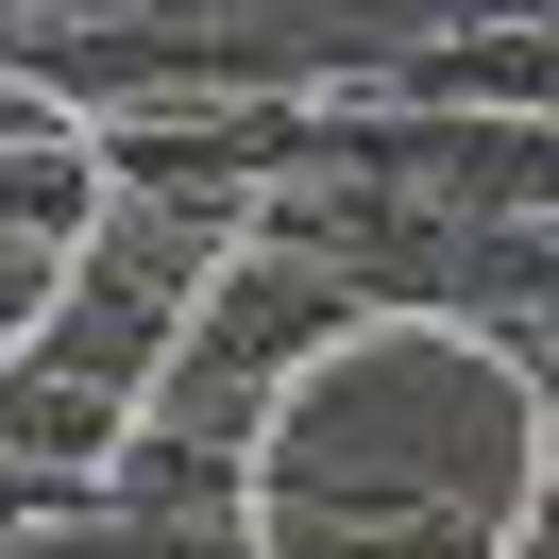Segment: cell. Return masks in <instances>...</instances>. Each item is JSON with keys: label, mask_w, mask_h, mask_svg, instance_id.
I'll use <instances>...</instances> for the list:
<instances>
[{"label": "cell", "mask_w": 559, "mask_h": 559, "mask_svg": "<svg viewBox=\"0 0 559 559\" xmlns=\"http://www.w3.org/2000/svg\"><path fill=\"white\" fill-rule=\"evenodd\" d=\"M543 509V373L441 306H373L254 441V559H509Z\"/></svg>", "instance_id": "1"}, {"label": "cell", "mask_w": 559, "mask_h": 559, "mask_svg": "<svg viewBox=\"0 0 559 559\" xmlns=\"http://www.w3.org/2000/svg\"><path fill=\"white\" fill-rule=\"evenodd\" d=\"M238 238H254V204H187V187H103V221H85L69 288H51V322H35V373L103 390V407H153Z\"/></svg>", "instance_id": "2"}, {"label": "cell", "mask_w": 559, "mask_h": 559, "mask_svg": "<svg viewBox=\"0 0 559 559\" xmlns=\"http://www.w3.org/2000/svg\"><path fill=\"white\" fill-rule=\"evenodd\" d=\"M85 221H103V119H69L51 85L0 69V356H35Z\"/></svg>", "instance_id": "3"}, {"label": "cell", "mask_w": 559, "mask_h": 559, "mask_svg": "<svg viewBox=\"0 0 559 559\" xmlns=\"http://www.w3.org/2000/svg\"><path fill=\"white\" fill-rule=\"evenodd\" d=\"M103 17H136V0H0V69H35V51L103 35Z\"/></svg>", "instance_id": "4"}]
</instances>
